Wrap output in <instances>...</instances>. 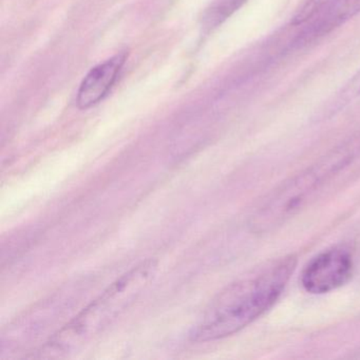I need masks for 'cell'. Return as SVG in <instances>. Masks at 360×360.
Wrapping results in <instances>:
<instances>
[{
    "label": "cell",
    "instance_id": "obj_1",
    "mask_svg": "<svg viewBox=\"0 0 360 360\" xmlns=\"http://www.w3.org/2000/svg\"><path fill=\"white\" fill-rule=\"evenodd\" d=\"M294 255L267 263L222 290L193 328V342H208L231 336L250 326L279 299L296 269Z\"/></svg>",
    "mask_w": 360,
    "mask_h": 360
},
{
    "label": "cell",
    "instance_id": "obj_2",
    "mask_svg": "<svg viewBox=\"0 0 360 360\" xmlns=\"http://www.w3.org/2000/svg\"><path fill=\"white\" fill-rule=\"evenodd\" d=\"M157 261H143L115 279L41 347V357L68 355L96 338L146 290L157 273Z\"/></svg>",
    "mask_w": 360,
    "mask_h": 360
},
{
    "label": "cell",
    "instance_id": "obj_3",
    "mask_svg": "<svg viewBox=\"0 0 360 360\" xmlns=\"http://www.w3.org/2000/svg\"><path fill=\"white\" fill-rule=\"evenodd\" d=\"M351 157L335 153L304 172L290 178L273 191L252 216L250 224L258 233H269L294 216L303 204L339 170L349 163Z\"/></svg>",
    "mask_w": 360,
    "mask_h": 360
},
{
    "label": "cell",
    "instance_id": "obj_4",
    "mask_svg": "<svg viewBox=\"0 0 360 360\" xmlns=\"http://www.w3.org/2000/svg\"><path fill=\"white\" fill-rule=\"evenodd\" d=\"M353 266V256L349 248L335 246L320 252L307 263L301 275V283L307 292L326 294L347 283Z\"/></svg>",
    "mask_w": 360,
    "mask_h": 360
},
{
    "label": "cell",
    "instance_id": "obj_5",
    "mask_svg": "<svg viewBox=\"0 0 360 360\" xmlns=\"http://www.w3.org/2000/svg\"><path fill=\"white\" fill-rule=\"evenodd\" d=\"M125 60V54H117L88 72L77 91L79 108H91L104 100L117 82Z\"/></svg>",
    "mask_w": 360,
    "mask_h": 360
},
{
    "label": "cell",
    "instance_id": "obj_6",
    "mask_svg": "<svg viewBox=\"0 0 360 360\" xmlns=\"http://www.w3.org/2000/svg\"><path fill=\"white\" fill-rule=\"evenodd\" d=\"M360 13V0H336L303 25L301 41H309L332 32Z\"/></svg>",
    "mask_w": 360,
    "mask_h": 360
},
{
    "label": "cell",
    "instance_id": "obj_7",
    "mask_svg": "<svg viewBox=\"0 0 360 360\" xmlns=\"http://www.w3.org/2000/svg\"><path fill=\"white\" fill-rule=\"evenodd\" d=\"M335 1L336 0H305L292 18V25L302 26V25L307 24L309 20L315 18L317 14L323 11Z\"/></svg>",
    "mask_w": 360,
    "mask_h": 360
},
{
    "label": "cell",
    "instance_id": "obj_8",
    "mask_svg": "<svg viewBox=\"0 0 360 360\" xmlns=\"http://www.w3.org/2000/svg\"><path fill=\"white\" fill-rule=\"evenodd\" d=\"M240 1L242 0H221L219 1L212 9L208 10L205 18L206 26L212 28V27L220 24L227 16H229L231 12L237 9Z\"/></svg>",
    "mask_w": 360,
    "mask_h": 360
}]
</instances>
